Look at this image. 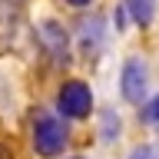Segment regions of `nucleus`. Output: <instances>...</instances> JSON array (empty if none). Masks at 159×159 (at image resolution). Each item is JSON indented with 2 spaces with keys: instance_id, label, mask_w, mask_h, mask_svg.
<instances>
[{
  "instance_id": "obj_7",
  "label": "nucleus",
  "mask_w": 159,
  "mask_h": 159,
  "mask_svg": "<svg viewBox=\"0 0 159 159\" xmlns=\"http://www.w3.org/2000/svg\"><path fill=\"white\" fill-rule=\"evenodd\" d=\"M103 139H119V116H113V109H103Z\"/></svg>"
},
{
  "instance_id": "obj_3",
  "label": "nucleus",
  "mask_w": 159,
  "mask_h": 159,
  "mask_svg": "<svg viewBox=\"0 0 159 159\" xmlns=\"http://www.w3.org/2000/svg\"><path fill=\"white\" fill-rule=\"evenodd\" d=\"M149 89V70L143 57H129L123 63V73H119V93L126 103H143Z\"/></svg>"
},
{
  "instance_id": "obj_2",
  "label": "nucleus",
  "mask_w": 159,
  "mask_h": 159,
  "mask_svg": "<svg viewBox=\"0 0 159 159\" xmlns=\"http://www.w3.org/2000/svg\"><path fill=\"white\" fill-rule=\"evenodd\" d=\"M57 109L63 119H86L93 109V89L83 80H66L57 89Z\"/></svg>"
},
{
  "instance_id": "obj_4",
  "label": "nucleus",
  "mask_w": 159,
  "mask_h": 159,
  "mask_svg": "<svg viewBox=\"0 0 159 159\" xmlns=\"http://www.w3.org/2000/svg\"><path fill=\"white\" fill-rule=\"evenodd\" d=\"M37 40H40V47H43V53H50V57L63 60L66 63L70 57V33L63 30V23H57V20H40L37 23Z\"/></svg>"
},
{
  "instance_id": "obj_9",
  "label": "nucleus",
  "mask_w": 159,
  "mask_h": 159,
  "mask_svg": "<svg viewBox=\"0 0 159 159\" xmlns=\"http://www.w3.org/2000/svg\"><path fill=\"white\" fill-rule=\"evenodd\" d=\"M129 159H159V149L156 146H136L129 152Z\"/></svg>"
},
{
  "instance_id": "obj_10",
  "label": "nucleus",
  "mask_w": 159,
  "mask_h": 159,
  "mask_svg": "<svg viewBox=\"0 0 159 159\" xmlns=\"http://www.w3.org/2000/svg\"><path fill=\"white\" fill-rule=\"evenodd\" d=\"M0 159H13V149H10L7 143H0Z\"/></svg>"
},
{
  "instance_id": "obj_5",
  "label": "nucleus",
  "mask_w": 159,
  "mask_h": 159,
  "mask_svg": "<svg viewBox=\"0 0 159 159\" xmlns=\"http://www.w3.org/2000/svg\"><path fill=\"white\" fill-rule=\"evenodd\" d=\"M80 47H83V53H99V47H103V23L99 20H89V23H83V30H80Z\"/></svg>"
},
{
  "instance_id": "obj_11",
  "label": "nucleus",
  "mask_w": 159,
  "mask_h": 159,
  "mask_svg": "<svg viewBox=\"0 0 159 159\" xmlns=\"http://www.w3.org/2000/svg\"><path fill=\"white\" fill-rule=\"evenodd\" d=\"M70 7H89V3H93V0H66Z\"/></svg>"
},
{
  "instance_id": "obj_6",
  "label": "nucleus",
  "mask_w": 159,
  "mask_h": 159,
  "mask_svg": "<svg viewBox=\"0 0 159 159\" xmlns=\"http://www.w3.org/2000/svg\"><path fill=\"white\" fill-rule=\"evenodd\" d=\"M126 10L139 27H149L156 20V0H126Z\"/></svg>"
},
{
  "instance_id": "obj_12",
  "label": "nucleus",
  "mask_w": 159,
  "mask_h": 159,
  "mask_svg": "<svg viewBox=\"0 0 159 159\" xmlns=\"http://www.w3.org/2000/svg\"><path fill=\"white\" fill-rule=\"evenodd\" d=\"M0 3H23V0H0Z\"/></svg>"
},
{
  "instance_id": "obj_1",
  "label": "nucleus",
  "mask_w": 159,
  "mask_h": 159,
  "mask_svg": "<svg viewBox=\"0 0 159 159\" xmlns=\"http://www.w3.org/2000/svg\"><path fill=\"white\" fill-rule=\"evenodd\" d=\"M66 126L60 116H50V113H37L33 116V152L43 159H53L66 149Z\"/></svg>"
},
{
  "instance_id": "obj_8",
  "label": "nucleus",
  "mask_w": 159,
  "mask_h": 159,
  "mask_svg": "<svg viewBox=\"0 0 159 159\" xmlns=\"http://www.w3.org/2000/svg\"><path fill=\"white\" fill-rule=\"evenodd\" d=\"M143 119H146V126L159 129V96H152L146 106H143Z\"/></svg>"
}]
</instances>
